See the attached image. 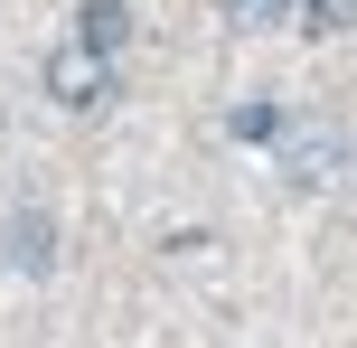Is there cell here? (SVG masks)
I'll return each instance as SVG.
<instances>
[{
    "label": "cell",
    "instance_id": "obj_2",
    "mask_svg": "<svg viewBox=\"0 0 357 348\" xmlns=\"http://www.w3.org/2000/svg\"><path fill=\"white\" fill-rule=\"evenodd\" d=\"M47 94H56L66 113L113 104V56H104V47H85V38H75V47H56V56H47Z\"/></svg>",
    "mask_w": 357,
    "mask_h": 348
},
{
    "label": "cell",
    "instance_id": "obj_1",
    "mask_svg": "<svg viewBox=\"0 0 357 348\" xmlns=\"http://www.w3.org/2000/svg\"><path fill=\"white\" fill-rule=\"evenodd\" d=\"M273 169H282L291 188H329V179L348 169V132H339V123H282Z\"/></svg>",
    "mask_w": 357,
    "mask_h": 348
},
{
    "label": "cell",
    "instance_id": "obj_4",
    "mask_svg": "<svg viewBox=\"0 0 357 348\" xmlns=\"http://www.w3.org/2000/svg\"><path fill=\"white\" fill-rule=\"evenodd\" d=\"M75 38H85V47H123L132 38V0H75Z\"/></svg>",
    "mask_w": 357,
    "mask_h": 348
},
{
    "label": "cell",
    "instance_id": "obj_5",
    "mask_svg": "<svg viewBox=\"0 0 357 348\" xmlns=\"http://www.w3.org/2000/svg\"><path fill=\"white\" fill-rule=\"evenodd\" d=\"M226 132H235V142H282V104H264V94H245V104L226 113Z\"/></svg>",
    "mask_w": 357,
    "mask_h": 348
},
{
    "label": "cell",
    "instance_id": "obj_6",
    "mask_svg": "<svg viewBox=\"0 0 357 348\" xmlns=\"http://www.w3.org/2000/svg\"><path fill=\"white\" fill-rule=\"evenodd\" d=\"M291 19V0H226V29L235 38H264V29H282Z\"/></svg>",
    "mask_w": 357,
    "mask_h": 348
},
{
    "label": "cell",
    "instance_id": "obj_7",
    "mask_svg": "<svg viewBox=\"0 0 357 348\" xmlns=\"http://www.w3.org/2000/svg\"><path fill=\"white\" fill-rule=\"evenodd\" d=\"M301 29H310V38H339V29H357V0H301Z\"/></svg>",
    "mask_w": 357,
    "mask_h": 348
},
{
    "label": "cell",
    "instance_id": "obj_3",
    "mask_svg": "<svg viewBox=\"0 0 357 348\" xmlns=\"http://www.w3.org/2000/svg\"><path fill=\"white\" fill-rule=\"evenodd\" d=\"M0 255H10L19 273H56V217H47V207H10V226H0Z\"/></svg>",
    "mask_w": 357,
    "mask_h": 348
}]
</instances>
